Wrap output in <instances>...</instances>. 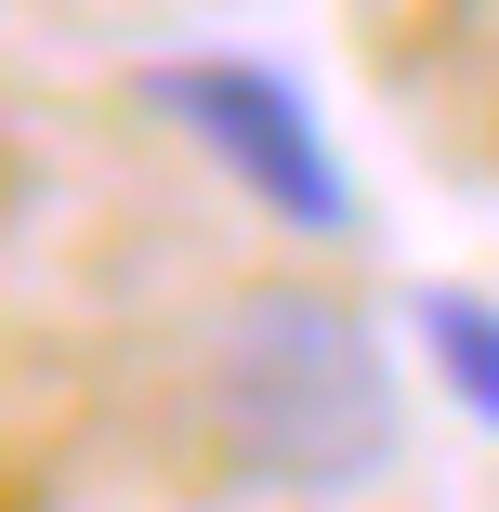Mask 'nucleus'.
<instances>
[{
    "label": "nucleus",
    "instance_id": "nucleus-1",
    "mask_svg": "<svg viewBox=\"0 0 499 512\" xmlns=\"http://www.w3.org/2000/svg\"><path fill=\"white\" fill-rule=\"evenodd\" d=\"M408 434V394H394V355L355 302L329 289H250L224 342H211V447L237 486L263 499H342L394 460Z\"/></svg>",
    "mask_w": 499,
    "mask_h": 512
},
{
    "label": "nucleus",
    "instance_id": "nucleus-3",
    "mask_svg": "<svg viewBox=\"0 0 499 512\" xmlns=\"http://www.w3.org/2000/svg\"><path fill=\"white\" fill-rule=\"evenodd\" d=\"M421 355H434V381L473 407V421L499 434V316H486V302H460V289L421 302Z\"/></svg>",
    "mask_w": 499,
    "mask_h": 512
},
{
    "label": "nucleus",
    "instance_id": "nucleus-2",
    "mask_svg": "<svg viewBox=\"0 0 499 512\" xmlns=\"http://www.w3.org/2000/svg\"><path fill=\"white\" fill-rule=\"evenodd\" d=\"M158 106L211 145L276 224H303V237H342L355 224V184H342V145L316 132V106L289 92L276 66L250 53H197V66H158Z\"/></svg>",
    "mask_w": 499,
    "mask_h": 512
}]
</instances>
